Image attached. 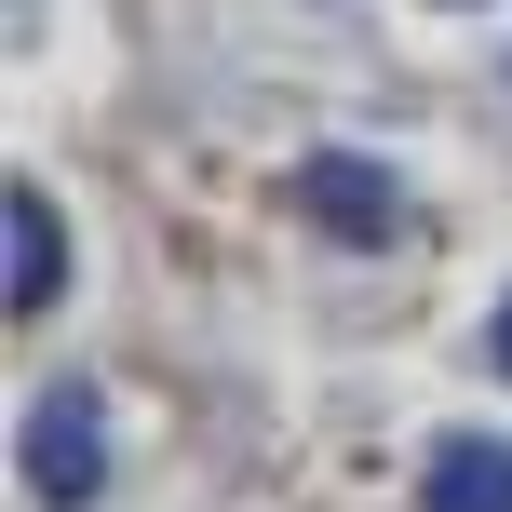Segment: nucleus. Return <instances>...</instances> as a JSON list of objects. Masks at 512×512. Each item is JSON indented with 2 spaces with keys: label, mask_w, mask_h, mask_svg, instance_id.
<instances>
[{
  "label": "nucleus",
  "mask_w": 512,
  "mask_h": 512,
  "mask_svg": "<svg viewBox=\"0 0 512 512\" xmlns=\"http://www.w3.org/2000/svg\"><path fill=\"white\" fill-rule=\"evenodd\" d=\"M418 512H512V445L445 432V445H432V472H418Z\"/></svg>",
  "instance_id": "3"
},
{
  "label": "nucleus",
  "mask_w": 512,
  "mask_h": 512,
  "mask_svg": "<svg viewBox=\"0 0 512 512\" xmlns=\"http://www.w3.org/2000/svg\"><path fill=\"white\" fill-rule=\"evenodd\" d=\"M54 283H68V230H54V189H14V324H41Z\"/></svg>",
  "instance_id": "4"
},
{
  "label": "nucleus",
  "mask_w": 512,
  "mask_h": 512,
  "mask_svg": "<svg viewBox=\"0 0 512 512\" xmlns=\"http://www.w3.org/2000/svg\"><path fill=\"white\" fill-rule=\"evenodd\" d=\"M486 364H499V378H512V297H499V337H486Z\"/></svg>",
  "instance_id": "5"
},
{
  "label": "nucleus",
  "mask_w": 512,
  "mask_h": 512,
  "mask_svg": "<svg viewBox=\"0 0 512 512\" xmlns=\"http://www.w3.org/2000/svg\"><path fill=\"white\" fill-rule=\"evenodd\" d=\"M95 486H108V405L81 378H54L41 405H27V499H41V512H81Z\"/></svg>",
  "instance_id": "1"
},
{
  "label": "nucleus",
  "mask_w": 512,
  "mask_h": 512,
  "mask_svg": "<svg viewBox=\"0 0 512 512\" xmlns=\"http://www.w3.org/2000/svg\"><path fill=\"white\" fill-rule=\"evenodd\" d=\"M297 203L324 216L337 243H391V230H405V189H391V176H378L364 149H324V162L297 176Z\"/></svg>",
  "instance_id": "2"
}]
</instances>
